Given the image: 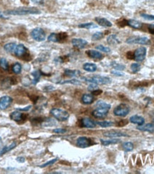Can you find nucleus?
<instances>
[{
    "mask_svg": "<svg viewBox=\"0 0 154 174\" xmlns=\"http://www.w3.org/2000/svg\"><path fill=\"white\" fill-rule=\"evenodd\" d=\"M40 11L35 7H22L16 9L9 10L4 12L6 15H17V16H22V15L29 14H40Z\"/></svg>",
    "mask_w": 154,
    "mask_h": 174,
    "instance_id": "1",
    "label": "nucleus"
},
{
    "mask_svg": "<svg viewBox=\"0 0 154 174\" xmlns=\"http://www.w3.org/2000/svg\"><path fill=\"white\" fill-rule=\"evenodd\" d=\"M82 79L84 81L96 84H109L111 82V79L109 77L99 76V75H96V76H90V77H82Z\"/></svg>",
    "mask_w": 154,
    "mask_h": 174,
    "instance_id": "2",
    "label": "nucleus"
},
{
    "mask_svg": "<svg viewBox=\"0 0 154 174\" xmlns=\"http://www.w3.org/2000/svg\"><path fill=\"white\" fill-rule=\"evenodd\" d=\"M50 112L54 117L59 121H66L69 117V113L66 111L61 109V108H54L51 110Z\"/></svg>",
    "mask_w": 154,
    "mask_h": 174,
    "instance_id": "3",
    "label": "nucleus"
},
{
    "mask_svg": "<svg viewBox=\"0 0 154 174\" xmlns=\"http://www.w3.org/2000/svg\"><path fill=\"white\" fill-rule=\"evenodd\" d=\"M130 112L129 106L126 103H121V104L116 106L114 110V113L115 116H120V117H124L127 116Z\"/></svg>",
    "mask_w": 154,
    "mask_h": 174,
    "instance_id": "4",
    "label": "nucleus"
},
{
    "mask_svg": "<svg viewBox=\"0 0 154 174\" xmlns=\"http://www.w3.org/2000/svg\"><path fill=\"white\" fill-rule=\"evenodd\" d=\"M126 43L129 45L136 44V45H147L151 43L150 40L146 37H131L126 40Z\"/></svg>",
    "mask_w": 154,
    "mask_h": 174,
    "instance_id": "5",
    "label": "nucleus"
},
{
    "mask_svg": "<svg viewBox=\"0 0 154 174\" xmlns=\"http://www.w3.org/2000/svg\"><path fill=\"white\" fill-rule=\"evenodd\" d=\"M32 38L36 41H43L45 40L46 34L41 28H35L31 32Z\"/></svg>",
    "mask_w": 154,
    "mask_h": 174,
    "instance_id": "6",
    "label": "nucleus"
},
{
    "mask_svg": "<svg viewBox=\"0 0 154 174\" xmlns=\"http://www.w3.org/2000/svg\"><path fill=\"white\" fill-rule=\"evenodd\" d=\"M146 51L147 50L144 46H141V47L138 48L134 53L135 60L138 62L144 60L146 56Z\"/></svg>",
    "mask_w": 154,
    "mask_h": 174,
    "instance_id": "7",
    "label": "nucleus"
},
{
    "mask_svg": "<svg viewBox=\"0 0 154 174\" xmlns=\"http://www.w3.org/2000/svg\"><path fill=\"white\" fill-rule=\"evenodd\" d=\"M109 108H104V107H97L95 110L93 111L92 115L94 116L95 118L97 119H103L105 118L108 114L109 111Z\"/></svg>",
    "mask_w": 154,
    "mask_h": 174,
    "instance_id": "8",
    "label": "nucleus"
},
{
    "mask_svg": "<svg viewBox=\"0 0 154 174\" xmlns=\"http://www.w3.org/2000/svg\"><path fill=\"white\" fill-rule=\"evenodd\" d=\"M27 49L23 45H17V46H15L14 51H13L14 55L19 57V58H22V57H24L27 56Z\"/></svg>",
    "mask_w": 154,
    "mask_h": 174,
    "instance_id": "9",
    "label": "nucleus"
},
{
    "mask_svg": "<svg viewBox=\"0 0 154 174\" xmlns=\"http://www.w3.org/2000/svg\"><path fill=\"white\" fill-rule=\"evenodd\" d=\"M91 144V141L90 139H88L87 137L82 136L79 137V139L77 140V146L82 149H85L90 146Z\"/></svg>",
    "mask_w": 154,
    "mask_h": 174,
    "instance_id": "10",
    "label": "nucleus"
},
{
    "mask_svg": "<svg viewBox=\"0 0 154 174\" xmlns=\"http://www.w3.org/2000/svg\"><path fill=\"white\" fill-rule=\"evenodd\" d=\"M12 101V98L9 96H4V97L0 98V109H6L11 104Z\"/></svg>",
    "mask_w": 154,
    "mask_h": 174,
    "instance_id": "11",
    "label": "nucleus"
},
{
    "mask_svg": "<svg viewBox=\"0 0 154 174\" xmlns=\"http://www.w3.org/2000/svg\"><path fill=\"white\" fill-rule=\"evenodd\" d=\"M72 43L73 46L78 49H83L86 46L88 45V41L83 39H73L72 40Z\"/></svg>",
    "mask_w": 154,
    "mask_h": 174,
    "instance_id": "12",
    "label": "nucleus"
},
{
    "mask_svg": "<svg viewBox=\"0 0 154 174\" xmlns=\"http://www.w3.org/2000/svg\"><path fill=\"white\" fill-rule=\"evenodd\" d=\"M81 124L83 127L87 129H93L95 128L96 126V123H95L93 120H91L89 118H83L81 120Z\"/></svg>",
    "mask_w": 154,
    "mask_h": 174,
    "instance_id": "13",
    "label": "nucleus"
},
{
    "mask_svg": "<svg viewBox=\"0 0 154 174\" xmlns=\"http://www.w3.org/2000/svg\"><path fill=\"white\" fill-rule=\"evenodd\" d=\"M104 136L109 138H118V137H124L128 136V135L125 133H123L121 131H109L104 133Z\"/></svg>",
    "mask_w": 154,
    "mask_h": 174,
    "instance_id": "14",
    "label": "nucleus"
},
{
    "mask_svg": "<svg viewBox=\"0 0 154 174\" xmlns=\"http://www.w3.org/2000/svg\"><path fill=\"white\" fill-rule=\"evenodd\" d=\"M136 129L141 131H148L151 133H154V124H146L143 125H139Z\"/></svg>",
    "mask_w": 154,
    "mask_h": 174,
    "instance_id": "15",
    "label": "nucleus"
},
{
    "mask_svg": "<svg viewBox=\"0 0 154 174\" xmlns=\"http://www.w3.org/2000/svg\"><path fill=\"white\" fill-rule=\"evenodd\" d=\"M95 20H96V22L98 23V24L101 26V27H112V23L110 22V21L106 19V18L96 17Z\"/></svg>",
    "mask_w": 154,
    "mask_h": 174,
    "instance_id": "16",
    "label": "nucleus"
},
{
    "mask_svg": "<svg viewBox=\"0 0 154 174\" xmlns=\"http://www.w3.org/2000/svg\"><path fill=\"white\" fill-rule=\"evenodd\" d=\"M130 121L131 122L132 124H137V125L139 126V125H143V124H144L145 119L144 118L141 116L134 115L130 118Z\"/></svg>",
    "mask_w": 154,
    "mask_h": 174,
    "instance_id": "17",
    "label": "nucleus"
},
{
    "mask_svg": "<svg viewBox=\"0 0 154 174\" xmlns=\"http://www.w3.org/2000/svg\"><path fill=\"white\" fill-rule=\"evenodd\" d=\"M9 117L13 121H19L23 119V117H24V114H23L22 113H21L20 111L17 109L16 111H13V112L10 114Z\"/></svg>",
    "mask_w": 154,
    "mask_h": 174,
    "instance_id": "18",
    "label": "nucleus"
},
{
    "mask_svg": "<svg viewBox=\"0 0 154 174\" xmlns=\"http://www.w3.org/2000/svg\"><path fill=\"white\" fill-rule=\"evenodd\" d=\"M87 55L91 57L92 59H102L103 55L101 54V53L99 52V51H97L96 50H88L87 51Z\"/></svg>",
    "mask_w": 154,
    "mask_h": 174,
    "instance_id": "19",
    "label": "nucleus"
},
{
    "mask_svg": "<svg viewBox=\"0 0 154 174\" xmlns=\"http://www.w3.org/2000/svg\"><path fill=\"white\" fill-rule=\"evenodd\" d=\"M94 100L93 95L90 94V93H85L82 97V101L84 104H91Z\"/></svg>",
    "mask_w": 154,
    "mask_h": 174,
    "instance_id": "20",
    "label": "nucleus"
},
{
    "mask_svg": "<svg viewBox=\"0 0 154 174\" xmlns=\"http://www.w3.org/2000/svg\"><path fill=\"white\" fill-rule=\"evenodd\" d=\"M107 42H108L109 45H112V46H116L117 45H119L120 44L121 41H119V40L117 37L116 35L115 34H111L107 38Z\"/></svg>",
    "mask_w": 154,
    "mask_h": 174,
    "instance_id": "21",
    "label": "nucleus"
},
{
    "mask_svg": "<svg viewBox=\"0 0 154 174\" xmlns=\"http://www.w3.org/2000/svg\"><path fill=\"white\" fill-rule=\"evenodd\" d=\"M17 146V144L16 142H12L11 144L7 145V146H4L3 149H2L1 150H0V156H2L5 154H7V152L10 151V150H12L13 149H14L15 147Z\"/></svg>",
    "mask_w": 154,
    "mask_h": 174,
    "instance_id": "22",
    "label": "nucleus"
},
{
    "mask_svg": "<svg viewBox=\"0 0 154 174\" xmlns=\"http://www.w3.org/2000/svg\"><path fill=\"white\" fill-rule=\"evenodd\" d=\"M83 69L88 72H95L97 70V66L95 64L86 63L83 64Z\"/></svg>",
    "mask_w": 154,
    "mask_h": 174,
    "instance_id": "23",
    "label": "nucleus"
},
{
    "mask_svg": "<svg viewBox=\"0 0 154 174\" xmlns=\"http://www.w3.org/2000/svg\"><path fill=\"white\" fill-rule=\"evenodd\" d=\"M100 141L101 143V144L103 145V146H109V145H111V144H118V143L121 142V140L119 139H110V140H104V139H101Z\"/></svg>",
    "mask_w": 154,
    "mask_h": 174,
    "instance_id": "24",
    "label": "nucleus"
},
{
    "mask_svg": "<svg viewBox=\"0 0 154 174\" xmlns=\"http://www.w3.org/2000/svg\"><path fill=\"white\" fill-rule=\"evenodd\" d=\"M81 74L80 71L79 70H72V69H65L64 74L67 76L70 77H77L79 76Z\"/></svg>",
    "mask_w": 154,
    "mask_h": 174,
    "instance_id": "25",
    "label": "nucleus"
},
{
    "mask_svg": "<svg viewBox=\"0 0 154 174\" xmlns=\"http://www.w3.org/2000/svg\"><path fill=\"white\" fill-rule=\"evenodd\" d=\"M127 24L134 29H140L142 27V24L138 21L135 19H129L127 21Z\"/></svg>",
    "mask_w": 154,
    "mask_h": 174,
    "instance_id": "26",
    "label": "nucleus"
},
{
    "mask_svg": "<svg viewBox=\"0 0 154 174\" xmlns=\"http://www.w3.org/2000/svg\"><path fill=\"white\" fill-rule=\"evenodd\" d=\"M48 40L49 41H51V42H59V41H61L59 34L51 33L48 37Z\"/></svg>",
    "mask_w": 154,
    "mask_h": 174,
    "instance_id": "27",
    "label": "nucleus"
},
{
    "mask_svg": "<svg viewBox=\"0 0 154 174\" xmlns=\"http://www.w3.org/2000/svg\"><path fill=\"white\" fill-rule=\"evenodd\" d=\"M17 46V45L15 43H8V44H6L4 46V50L7 51V52H9V53H13V51H14V49H15V46Z\"/></svg>",
    "mask_w": 154,
    "mask_h": 174,
    "instance_id": "28",
    "label": "nucleus"
},
{
    "mask_svg": "<svg viewBox=\"0 0 154 174\" xmlns=\"http://www.w3.org/2000/svg\"><path fill=\"white\" fill-rule=\"evenodd\" d=\"M79 28H83V29H95L98 27V25H96L94 23L92 22H88V23H85V24H82L79 25Z\"/></svg>",
    "mask_w": 154,
    "mask_h": 174,
    "instance_id": "29",
    "label": "nucleus"
},
{
    "mask_svg": "<svg viewBox=\"0 0 154 174\" xmlns=\"http://www.w3.org/2000/svg\"><path fill=\"white\" fill-rule=\"evenodd\" d=\"M122 148L125 151H131L133 149H134V144H133L131 142H125L122 144Z\"/></svg>",
    "mask_w": 154,
    "mask_h": 174,
    "instance_id": "30",
    "label": "nucleus"
},
{
    "mask_svg": "<svg viewBox=\"0 0 154 174\" xmlns=\"http://www.w3.org/2000/svg\"><path fill=\"white\" fill-rule=\"evenodd\" d=\"M114 122L112 121H98L96 122V124H98V126H100L101 127H103V128H108V127L112 126L114 125Z\"/></svg>",
    "mask_w": 154,
    "mask_h": 174,
    "instance_id": "31",
    "label": "nucleus"
},
{
    "mask_svg": "<svg viewBox=\"0 0 154 174\" xmlns=\"http://www.w3.org/2000/svg\"><path fill=\"white\" fill-rule=\"evenodd\" d=\"M32 76L34 77V79H33V84H36L38 83V82L40 81V79L41 77V72L40 71H35L32 72Z\"/></svg>",
    "mask_w": 154,
    "mask_h": 174,
    "instance_id": "32",
    "label": "nucleus"
},
{
    "mask_svg": "<svg viewBox=\"0 0 154 174\" xmlns=\"http://www.w3.org/2000/svg\"><path fill=\"white\" fill-rule=\"evenodd\" d=\"M0 66L5 71H7L9 69V63L5 58H0Z\"/></svg>",
    "mask_w": 154,
    "mask_h": 174,
    "instance_id": "33",
    "label": "nucleus"
},
{
    "mask_svg": "<svg viewBox=\"0 0 154 174\" xmlns=\"http://www.w3.org/2000/svg\"><path fill=\"white\" fill-rule=\"evenodd\" d=\"M12 71L16 74H20L22 71V65L19 63H15L12 66Z\"/></svg>",
    "mask_w": 154,
    "mask_h": 174,
    "instance_id": "34",
    "label": "nucleus"
},
{
    "mask_svg": "<svg viewBox=\"0 0 154 174\" xmlns=\"http://www.w3.org/2000/svg\"><path fill=\"white\" fill-rule=\"evenodd\" d=\"M60 84H70L73 85H80L81 82L77 79H71V80H66V81H64L61 82H59Z\"/></svg>",
    "mask_w": 154,
    "mask_h": 174,
    "instance_id": "35",
    "label": "nucleus"
},
{
    "mask_svg": "<svg viewBox=\"0 0 154 174\" xmlns=\"http://www.w3.org/2000/svg\"><path fill=\"white\" fill-rule=\"evenodd\" d=\"M104 34L102 32H96L92 35V37H91V40H92L93 41L100 40L104 37Z\"/></svg>",
    "mask_w": 154,
    "mask_h": 174,
    "instance_id": "36",
    "label": "nucleus"
},
{
    "mask_svg": "<svg viewBox=\"0 0 154 174\" xmlns=\"http://www.w3.org/2000/svg\"><path fill=\"white\" fill-rule=\"evenodd\" d=\"M96 106H97V107L107 108H109V109H110V108H111V105L109 104V103H107L104 102V101H101V100L98 101L97 102H96Z\"/></svg>",
    "mask_w": 154,
    "mask_h": 174,
    "instance_id": "37",
    "label": "nucleus"
},
{
    "mask_svg": "<svg viewBox=\"0 0 154 174\" xmlns=\"http://www.w3.org/2000/svg\"><path fill=\"white\" fill-rule=\"evenodd\" d=\"M111 66L115 70H119V71H123L125 69V66L121 64L116 63V62H112Z\"/></svg>",
    "mask_w": 154,
    "mask_h": 174,
    "instance_id": "38",
    "label": "nucleus"
},
{
    "mask_svg": "<svg viewBox=\"0 0 154 174\" xmlns=\"http://www.w3.org/2000/svg\"><path fill=\"white\" fill-rule=\"evenodd\" d=\"M96 49H98V50L101 51H103L104 53H109L111 51V49L109 47H107V46H105L104 45H98L96 47Z\"/></svg>",
    "mask_w": 154,
    "mask_h": 174,
    "instance_id": "39",
    "label": "nucleus"
},
{
    "mask_svg": "<svg viewBox=\"0 0 154 174\" xmlns=\"http://www.w3.org/2000/svg\"><path fill=\"white\" fill-rule=\"evenodd\" d=\"M130 69L133 73H137L138 71H140L141 69V65L138 63H134L130 65Z\"/></svg>",
    "mask_w": 154,
    "mask_h": 174,
    "instance_id": "40",
    "label": "nucleus"
},
{
    "mask_svg": "<svg viewBox=\"0 0 154 174\" xmlns=\"http://www.w3.org/2000/svg\"><path fill=\"white\" fill-rule=\"evenodd\" d=\"M57 161H58V158H54V159H51V160H50V161H47L46 163H44V164L41 165V166H40V168H45V167H46V166L53 165L54 163H55Z\"/></svg>",
    "mask_w": 154,
    "mask_h": 174,
    "instance_id": "41",
    "label": "nucleus"
},
{
    "mask_svg": "<svg viewBox=\"0 0 154 174\" xmlns=\"http://www.w3.org/2000/svg\"><path fill=\"white\" fill-rule=\"evenodd\" d=\"M141 17H143L144 19L148 20V21H154V15L151 14H141Z\"/></svg>",
    "mask_w": 154,
    "mask_h": 174,
    "instance_id": "42",
    "label": "nucleus"
},
{
    "mask_svg": "<svg viewBox=\"0 0 154 174\" xmlns=\"http://www.w3.org/2000/svg\"><path fill=\"white\" fill-rule=\"evenodd\" d=\"M111 73L114 75V76H124V73H123L121 71H119V70H112L111 71Z\"/></svg>",
    "mask_w": 154,
    "mask_h": 174,
    "instance_id": "43",
    "label": "nucleus"
},
{
    "mask_svg": "<svg viewBox=\"0 0 154 174\" xmlns=\"http://www.w3.org/2000/svg\"><path fill=\"white\" fill-rule=\"evenodd\" d=\"M96 89H98V86L96 84H93V83H91V84L88 86V90L91 91V92H93V91H94Z\"/></svg>",
    "mask_w": 154,
    "mask_h": 174,
    "instance_id": "44",
    "label": "nucleus"
},
{
    "mask_svg": "<svg viewBox=\"0 0 154 174\" xmlns=\"http://www.w3.org/2000/svg\"><path fill=\"white\" fill-rule=\"evenodd\" d=\"M128 123H129V121H128L127 120H126V119H123V120L119 121L118 123H117V126H124L127 125Z\"/></svg>",
    "mask_w": 154,
    "mask_h": 174,
    "instance_id": "45",
    "label": "nucleus"
},
{
    "mask_svg": "<svg viewBox=\"0 0 154 174\" xmlns=\"http://www.w3.org/2000/svg\"><path fill=\"white\" fill-rule=\"evenodd\" d=\"M54 133L56 134H65L66 132V129H54L53 131Z\"/></svg>",
    "mask_w": 154,
    "mask_h": 174,
    "instance_id": "46",
    "label": "nucleus"
},
{
    "mask_svg": "<svg viewBox=\"0 0 154 174\" xmlns=\"http://www.w3.org/2000/svg\"><path fill=\"white\" fill-rule=\"evenodd\" d=\"M102 90H100V89H96L94 91H93L92 93H91V94L93 95V96H98V95H100L101 93H102Z\"/></svg>",
    "mask_w": 154,
    "mask_h": 174,
    "instance_id": "47",
    "label": "nucleus"
},
{
    "mask_svg": "<svg viewBox=\"0 0 154 174\" xmlns=\"http://www.w3.org/2000/svg\"><path fill=\"white\" fill-rule=\"evenodd\" d=\"M148 32L151 33V34H154V24H150L148 26Z\"/></svg>",
    "mask_w": 154,
    "mask_h": 174,
    "instance_id": "48",
    "label": "nucleus"
},
{
    "mask_svg": "<svg viewBox=\"0 0 154 174\" xmlns=\"http://www.w3.org/2000/svg\"><path fill=\"white\" fill-rule=\"evenodd\" d=\"M32 2L35 4L42 5L44 4V0H32Z\"/></svg>",
    "mask_w": 154,
    "mask_h": 174,
    "instance_id": "49",
    "label": "nucleus"
},
{
    "mask_svg": "<svg viewBox=\"0 0 154 174\" xmlns=\"http://www.w3.org/2000/svg\"><path fill=\"white\" fill-rule=\"evenodd\" d=\"M17 161L19 162V163H24L25 162V158L24 157H22V156H19V157H17L16 158Z\"/></svg>",
    "mask_w": 154,
    "mask_h": 174,
    "instance_id": "50",
    "label": "nucleus"
},
{
    "mask_svg": "<svg viewBox=\"0 0 154 174\" xmlns=\"http://www.w3.org/2000/svg\"><path fill=\"white\" fill-rule=\"evenodd\" d=\"M127 57L129 59H134V54H133L131 51H129V52L127 53Z\"/></svg>",
    "mask_w": 154,
    "mask_h": 174,
    "instance_id": "51",
    "label": "nucleus"
},
{
    "mask_svg": "<svg viewBox=\"0 0 154 174\" xmlns=\"http://www.w3.org/2000/svg\"><path fill=\"white\" fill-rule=\"evenodd\" d=\"M0 18H2V19H5V18H7L6 15L4 14V12H2L0 11Z\"/></svg>",
    "mask_w": 154,
    "mask_h": 174,
    "instance_id": "52",
    "label": "nucleus"
},
{
    "mask_svg": "<svg viewBox=\"0 0 154 174\" xmlns=\"http://www.w3.org/2000/svg\"><path fill=\"white\" fill-rule=\"evenodd\" d=\"M2 138L0 137V146L2 145Z\"/></svg>",
    "mask_w": 154,
    "mask_h": 174,
    "instance_id": "53",
    "label": "nucleus"
},
{
    "mask_svg": "<svg viewBox=\"0 0 154 174\" xmlns=\"http://www.w3.org/2000/svg\"><path fill=\"white\" fill-rule=\"evenodd\" d=\"M152 121H153V123H154V113L152 115Z\"/></svg>",
    "mask_w": 154,
    "mask_h": 174,
    "instance_id": "54",
    "label": "nucleus"
}]
</instances>
